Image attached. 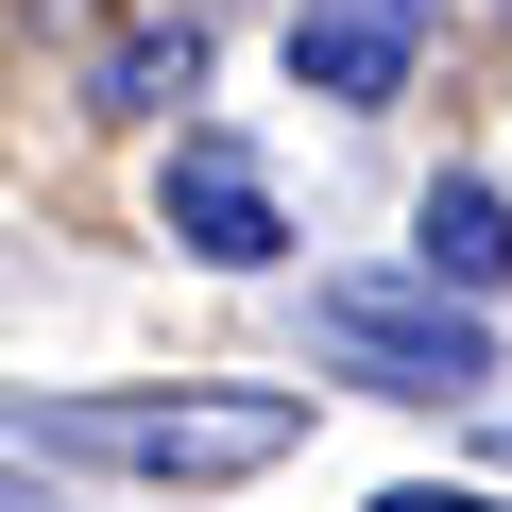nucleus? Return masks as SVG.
Segmentation results:
<instances>
[{
	"label": "nucleus",
	"instance_id": "nucleus-5",
	"mask_svg": "<svg viewBox=\"0 0 512 512\" xmlns=\"http://www.w3.org/2000/svg\"><path fill=\"white\" fill-rule=\"evenodd\" d=\"M410 256H427L444 291H512V205H495L478 171H444V188H427V222H410Z\"/></svg>",
	"mask_w": 512,
	"mask_h": 512
},
{
	"label": "nucleus",
	"instance_id": "nucleus-7",
	"mask_svg": "<svg viewBox=\"0 0 512 512\" xmlns=\"http://www.w3.org/2000/svg\"><path fill=\"white\" fill-rule=\"evenodd\" d=\"M376 512H512V495H461V478H393Z\"/></svg>",
	"mask_w": 512,
	"mask_h": 512
},
{
	"label": "nucleus",
	"instance_id": "nucleus-6",
	"mask_svg": "<svg viewBox=\"0 0 512 512\" xmlns=\"http://www.w3.org/2000/svg\"><path fill=\"white\" fill-rule=\"evenodd\" d=\"M188 69H205V52H188V35H137V52H120V69H103V86H120V103H188Z\"/></svg>",
	"mask_w": 512,
	"mask_h": 512
},
{
	"label": "nucleus",
	"instance_id": "nucleus-1",
	"mask_svg": "<svg viewBox=\"0 0 512 512\" xmlns=\"http://www.w3.org/2000/svg\"><path fill=\"white\" fill-rule=\"evenodd\" d=\"M35 444L52 461H120V478H256V461L308 444V410L291 393H52Z\"/></svg>",
	"mask_w": 512,
	"mask_h": 512
},
{
	"label": "nucleus",
	"instance_id": "nucleus-3",
	"mask_svg": "<svg viewBox=\"0 0 512 512\" xmlns=\"http://www.w3.org/2000/svg\"><path fill=\"white\" fill-rule=\"evenodd\" d=\"M171 239H188V256H222V274H256L291 222H274V188H256L222 137H188V154H171Z\"/></svg>",
	"mask_w": 512,
	"mask_h": 512
},
{
	"label": "nucleus",
	"instance_id": "nucleus-4",
	"mask_svg": "<svg viewBox=\"0 0 512 512\" xmlns=\"http://www.w3.org/2000/svg\"><path fill=\"white\" fill-rule=\"evenodd\" d=\"M291 69H308L325 103H393V86H410V18H376V0H308V18H291Z\"/></svg>",
	"mask_w": 512,
	"mask_h": 512
},
{
	"label": "nucleus",
	"instance_id": "nucleus-8",
	"mask_svg": "<svg viewBox=\"0 0 512 512\" xmlns=\"http://www.w3.org/2000/svg\"><path fill=\"white\" fill-rule=\"evenodd\" d=\"M376 18H410V35H427V18H444V0H376Z\"/></svg>",
	"mask_w": 512,
	"mask_h": 512
},
{
	"label": "nucleus",
	"instance_id": "nucleus-2",
	"mask_svg": "<svg viewBox=\"0 0 512 512\" xmlns=\"http://www.w3.org/2000/svg\"><path fill=\"white\" fill-rule=\"evenodd\" d=\"M308 342L359 376V393H478L495 376V342H478V291H376V274H342L325 308H308Z\"/></svg>",
	"mask_w": 512,
	"mask_h": 512
}]
</instances>
